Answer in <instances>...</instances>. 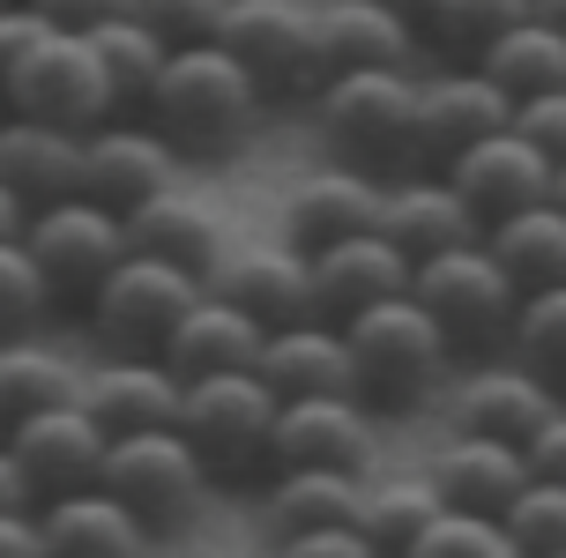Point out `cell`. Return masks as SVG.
Masks as SVG:
<instances>
[{"mask_svg":"<svg viewBox=\"0 0 566 558\" xmlns=\"http://www.w3.org/2000/svg\"><path fill=\"white\" fill-rule=\"evenodd\" d=\"M478 60L492 67V83H507L514 105H522V97H537V90H559L566 83V30L544 23V15H522V23L500 30Z\"/></svg>","mask_w":566,"mask_h":558,"instance_id":"33","label":"cell"},{"mask_svg":"<svg viewBox=\"0 0 566 558\" xmlns=\"http://www.w3.org/2000/svg\"><path fill=\"white\" fill-rule=\"evenodd\" d=\"M217 38L254 67L269 97H321L336 75L321 8H306V0H231Z\"/></svg>","mask_w":566,"mask_h":558,"instance_id":"5","label":"cell"},{"mask_svg":"<svg viewBox=\"0 0 566 558\" xmlns=\"http://www.w3.org/2000/svg\"><path fill=\"white\" fill-rule=\"evenodd\" d=\"M424 470H432V484H440L454 506L507 514L514 492L530 484V446H522V440H500V432H462V424H454Z\"/></svg>","mask_w":566,"mask_h":558,"instance_id":"23","label":"cell"},{"mask_svg":"<svg viewBox=\"0 0 566 558\" xmlns=\"http://www.w3.org/2000/svg\"><path fill=\"white\" fill-rule=\"evenodd\" d=\"M566 394L552 372H537L530 358L514 365H484V372H470L462 388L448 394V418L462 424V432H500V440H530L552 410H559Z\"/></svg>","mask_w":566,"mask_h":558,"instance_id":"20","label":"cell"},{"mask_svg":"<svg viewBox=\"0 0 566 558\" xmlns=\"http://www.w3.org/2000/svg\"><path fill=\"white\" fill-rule=\"evenodd\" d=\"M127 239H135L142 253H165V261H179V269H195L201 283H209V269L224 261V217L209 209L201 194H179V187H165V194H149L142 209H127Z\"/></svg>","mask_w":566,"mask_h":558,"instance_id":"27","label":"cell"},{"mask_svg":"<svg viewBox=\"0 0 566 558\" xmlns=\"http://www.w3.org/2000/svg\"><path fill=\"white\" fill-rule=\"evenodd\" d=\"M0 112H8V83H0Z\"/></svg>","mask_w":566,"mask_h":558,"instance_id":"52","label":"cell"},{"mask_svg":"<svg viewBox=\"0 0 566 558\" xmlns=\"http://www.w3.org/2000/svg\"><path fill=\"white\" fill-rule=\"evenodd\" d=\"M90 45H97V60H105V75H113L119 112L157 97V75H165V60H171L165 30H149L135 8H119V15H105V23L90 30Z\"/></svg>","mask_w":566,"mask_h":558,"instance_id":"32","label":"cell"},{"mask_svg":"<svg viewBox=\"0 0 566 558\" xmlns=\"http://www.w3.org/2000/svg\"><path fill=\"white\" fill-rule=\"evenodd\" d=\"M418 67H336L313 97L321 135L350 165H410L418 157Z\"/></svg>","mask_w":566,"mask_h":558,"instance_id":"3","label":"cell"},{"mask_svg":"<svg viewBox=\"0 0 566 558\" xmlns=\"http://www.w3.org/2000/svg\"><path fill=\"white\" fill-rule=\"evenodd\" d=\"M261 372L276 380V394L358 388V365H350V335H343V320H328V313L269 328V343H261Z\"/></svg>","mask_w":566,"mask_h":558,"instance_id":"26","label":"cell"},{"mask_svg":"<svg viewBox=\"0 0 566 558\" xmlns=\"http://www.w3.org/2000/svg\"><path fill=\"white\" fill-rule=\"evenodd\" d=\"M358 506H366V470H321V462H306V470H276V484H269L276 536H298L313 522H350Z\"/></svg>","mask_w":566,"mask_h":558,"instance_id":"30","label":"cell"},{"mask_svg":"<svg viewBox=\"0 0 566 558\" xmlns=\"http://www.w3.org/2000/svg\"><path fill=\"white\" fill-rule=\"evenodd\" d=\"M261 343H269V320L201 283V298L165 335V358L179 365V380H201V372H224V365H261Z\"/></svg>","mask_w":566,"mask_h":558,"instance_id":"24","label":"cell"},{"mask_svg":"<svg viewBox=\"0 0 566 558\" xmlns=\"http://www.w3.org/2000/svg\"><path fill=\"white\" fill-rule=\"evenodd\" d=\"M179 141L157 119H97L90 127V157H83V194L113 201V209H142L149 194H165L179 179Z\"/></svg>","mask_w":566,"mask_h":558,"instance_id":"14","label":"cell"},{"mask_svg":"<svg viewBox=\"0 0 566 558\" xmlns=\"http://www.w3.org/2000/svg\"><path fill=\"white\" fill-rule=\"evenodd\" d=\"M552 201H566V157H559V171H552Z\"/></svg>","mask_w":566,"mask_h":558,"instance_id":"50","label":"cell"},{"mask_svg":"<svg viewBox=\"0 0 566 558\" xmlns=\"http://www.w3.org/2000/svg\"><path fill=\"white\" fill-rule=\"evenodd\" d=\"M522 446H530V470H537V476H566V402H559V410H552V418H544Z\"/></svg>","mask_w":566,"mask_h":558,"instance_id":"45","label":"cell"},{"mask_svg":"<svg viewBox=\"0 0 566 558\" xmlns=\"http://www.w3.org/2000/svg\"><path fill=\"white\" fill-rule=\"evenodd\" d=\"M269 90L247 60L231 53L224 38H195V45H171L165 75H157V97H149V119L165 127L187 157H231L239 141L254 135Z\"/></svg>","mask_w":566,"mask_h":558,"instance_id":"1","label":"cell"},{"mask_svg":"<svg viewBox=\"0 0 566 558\" xmlns=\"http://www.w3.org/2000/svg\"><path fill=\"white\" fill-rule=\"evenodd\" d=\"M514 127H522V135L537 141L552 165H559V157H566V83L559 90H537V97H522V105H514Z\"/></svg>","mask_w":566,"mask_h":558,"instance_id":"42","label":"cell"},{"mask_svg":"<svg viewBox=\"0 0 566 558\" xmlns=\"http://www.w3.org/2000/svg\"><path fill=\"white\" fill-rule=\"evenodd\" d=\"M83 157L90 135L67 127V119H45V112H0V179L38 209V201H60L83 187Z\"/></svg>","mask_w":566,"mask_h":558,"instance_id":"17","label":"cell"},{"mask_svg":"<svg viewBox=\"0 0 566 558\" xmlns=\"http://www.w3.org/2000/svg\"><path fill=\"white\" fill-rule=\"evenodd\" d=\"M209 291L239 298V306L261 313L269 328H283V320H313V313H321L313 253L298 246V239H247V246H224V261L209 269Z\"/></svg>","mask_w":566,"mask_h":558,"instance_id":"15","label":"cell"},{"mask_svg":"<svg viewBox=\"0 0 566 558\" xmlns=\"http://www.w3.org/2000/svg\"><path fill=\"white\" fill-rule=\"evenodd\" d=\"M23 239L30 253L45 261V276H53L60 298H90L97 283L113 276V261L135 239H127V209H113V201H97V194H60V201H38L23 223Z\"/></svg>","mask_w":566,"mask_h":558,"instance_id":"8","label":"cell"},{"mask_svg":"<svg viewBox=\"0 0 566 558\" xmlns=\"http://www.w3.org/2000/svg\"><path fill=\"white\" fill-rule=\"evenodd\" d=\"M537 15H544V23H559V30H566V0H537Z\"/></svg>","mask_w":566,"mask_h":558,"instance_id":"49","label":"cell"},{"mask_svg":"<svg viewBox=\"0 0 566 558\" xmlns=\"http://www.w3.org/2000/svg\"><path fill=\"white\" fill-rule=\"evenodd\" d=\"M380 454V424H373V402L358 388H328V394H283L276 440H269V462L276 470H373Z\"/></svg>","mask_w":566,"mask_h":558,"instance_id":"12","label":"cell"},{"mask_svg":"<svg viewBox=\"0 0 566 558\" xmlns=\"http://www.w3.org/2000/svg\"><path fill=\"white\" fill-rule=\"evenodd\" d=\"M105 484L135 506L149 529H165L179 514H195L201 484H209V454L187 440V424H135V432H113Z\"/></svg>","mask_w":566,"mask_h":558,"instance_id":"9","label":"cell"},{"mask_svg":"<svg viewBox=\"0 0 566 558\" xmlns=\"http://www.w3.org/2000/svg\"><path fill=\"white\" fill-rule=\"evenodd\" d=\"M514 350L537 365V372L566 380V276L559 283H530V291H522V313H514Z\"/></svg>","mask_w":566,"mask_h":558,"instance_id":"38","label":"cell"},{"mask_svg":"<svg viewBox=\"0 0 566 558\" xmlns=\"http://www.w3.org/2000/svg\"><path fill=\"white\" fill-rule=\"evenodd\" d=\"M38 506H45V551L60 558H127L149 551V536H157L113 484H83V492H60Z\"/></svg>","mask_w":566,"mask_h":558,"instance_id":"25","label":"cell"},{"mask_svg":"<svg viewBox=\"0 0 566 558\" xmlns=\"http://www.w3.org/2000/svg\"><path fill=\"white\" fill-rule=\"evenodd\" d=\"M0 551H45V506H0Z\"/></svg>","mask_w":566,"mask_h":558,"instance_id":"44","label":"cell"},{"mask_svg":"<svg viewBox=\"0 0 566 558\" xmlns=\"http://www.w3.org/2000/svg\"><path fill=\"white\" fill-rule=\"evenodd\" d=\"M448 506V492L432 484V470L418 476H388V484H366V506H358V522L373 529V544L380 551H410L418 544V529Z\"/></svg>","mask_w":566,"mask_h":558,"instance_id":"34","label":"cell"},{"mask_svg":"<svg viewBox=\"0 0 566 558\" xmlns=\"http://www.w3.org/2000/svg\"><path fill=\"white\" fill-rule=\"evenodd\" d=\"M410 276H418V253L402 246V239H388L380 223L313 246V291H321V313H328V320H350V313L410 291Z\"/></svg>","mask_w":566,"mask_h":558,"instance_id":"16","label":"cell"},{"mask_svg":"<svg viewBox=\"0 0 566 558\" xmlns=\"http://www.w3.org/2000/svg\"><path fill=\"white\" fill-rule=\"evenodd\" d=\"M0 432H8V446H15V462H23V476H30V492H38V499L83 492V484H105L113 424L97 418L83 394L45 402V410H30V418L0 424Z\"/></svg>","mask_w":566,"mask_h":558,"instance_id":"10","label":"cell"},{"mask_svg":"<svg viewBox=\"0 0 566 558\" xmlns=\"http://www.w3.org/2000/svg\"><path fill=\"white\" fill-rule=\"evenodd\" d=\"M283 418V394L261 365H224V372H201L187 380V402H179V424L187 440L209 454V470H247L269 454Z\"/></svg>","mask_w":566,"mask_h":558,"instance_id":"6","label":"cell"},{"mask_svg":"<svg viewBox=\"0 0 566 558\" xmlns=\"http://www.w3.org/2000/svg\"><path fill=\"white\" fill-rule=\"evenodd\" d=\"M8 105L15 112H45V119H67V127H97V119H113L119 97H113V75H105V60L90 45V30H53L38 53L8 75Z\"/></svg>","mask_w":566,"mask_h":558,"instance_id":"11","label":"cell"},{"mask_svg":"<svg viewBox=\"0 0 566 558\" xmlns=\"http://www.w3.org/2000/svg\"><path fill=\"white\" fill-rule=\"evenodd\" d=\"M67 394H83V365L67 358L60 343H45L38 328L0 343V424L30 418L45 402H67Z\"/></svg>","mask_w":566,"mask_h":558,"instance_id":"29","label":"cell"},{"mask_svg":"<svg viewBox=\"0 0 566 558\" xmlns=\"http://www.w3.org/2000/svg\"><path fill=\"white\" fill-rule=\"evenodd\" d=\"M484 239H492V253L522 276V291H530V283H559L566 276V201L507 209V217L484 223Z\"/></svg>","mask_w":566,"mask_h":558,"instance_id":"31","label":"cell"},{"mask_svg":"<svg viewBox=\"0 0 566 558\" xmlns=\"http://www.w3.org/2000/svg\"><path fill=\"white\" fill-rule=\"evenodd\" d=\"M410 291L440 313V328H448L462 350H484V343L514 335V313H522V276L492 253L484 231L478 239H454V246H440V253H424Z\"/></svg>","mask_w":566,"mask_h":558,"instance_id":"4","label":"cell"},{"mask_svg":"<svg viewBox=\"0 0 566 558\" xmlns=\"http://www.w3.org/2000/svg\"><path fill=\"white\" fill-rule=\"evenodd\" d=\"M396 8H402V15H418V23H424V8H432V0H396Z\"/></svg>","mask_w":566,"mask_h":558,"instance_id":"51","label":"cell"},{"mask_svg":"<svg viewBox=\"0 0 566 558\" xmlns=\"http://www.w3.org/2000/svg\"><path fill=\"white\" fill-rule=\"evenodd\" d=\"M53 30H67V23H53L38 0H0V83H8V75H15V67L38 53Z\"/></svg>","mask_w":566,"mask_h":558,"instance_id":"41","label":"cell"},{"mask_svg":"<svg viewBox=\"0 0 566 558\" xmlns=\"http://www.w3.org/2000/svg\"><path fill=\"white\" fill-rule=\"evenodd\" d=\"M30 223V201L15 194V187H8V179H0V239H15V231H23Z\"/></svg>","mask_w":566,"mask_h":558,"instance_id":"48","label":"cell"},{"mask_svg":"<svg viewBox=\"0 0 566 558\" xmlns=\"http://www.w3.org/2000/svg\"><path fill=\"white\" fill-rule=\"evenodd\" d=\"M514 127V90L492 83L484 60H462L448 75H424L418 83V157L424 165H448L470 141Z\"/></svg>","mask_w":566,"mask_h":558,"instance_id":"13","label":"cell"},{"mask_svg":"<svg viewBox=\"0 0 566 558\" xmlns=\"http://www.w3.org/2000/svg\"><path fill=\"white\" fill-rule=\"evenodd\" d=\"M38 492H30L23 462H15V446H8V432H0V506H30Z\"/></svg>","mask_w":566,"mask_h":558,"instance_id":"47","label":"cell"},{"mask_svg":"<svg viewBox=\"0 0 566 558\" xmlns=\"http://www.w3.org/2000/svg\"><path fill=\"white\" fill-rule=\"evenodd\" d=\"M410 551H418V558H522V551H514L507 514H484V506H454V499L418 529V544H410Z\"/></svg>","mask_w":566,"mask_h":558,"instance_id":"36","label":"cell"},{"mask_svg":"<svg viewBox=\"0 0 566 558\" xmlns=\"http://www.w3.org/2000/svg\"><path fill=\"white\" fill-rule=\"evenodd\" d=\"M507 529H514V551H537V558H566V476H537L514 492L507 506Z\"/></svg>","mask_w":566,"mask_h":558,"instance_id":"39","label":"cell"},{"mask_svg":"<svg viewBox=\"0 0 566 558\" xmlns=\"http://www.w3.org/2000/svg\"><path fill=\"white\" fill-rule=\"evenodd\" d=\"M522 15H537V0H432L424 8V38L454 60H478L500 30H514Z\"/></svg>","mask_w":566,"mask_h":558,"instance_id":"35","label":"cell"},{"mask_svg":"<svg viewBox=\"0 0 566 558\" xmlns=\"http://www.w3.org/2000/svg\"><path fill=\"white\" fill-rule=\"evenodd\" d=\"M149 30H165L171 45H195V38H217L224 30V8L231 0H127Z\"/></svg>","mask_w":566,"mask_h":558,"instance_id":"40","label":"cell"},{"mask_svg":"<svg viewBox=\"0 0 566 558\" xmlns=\"http://www.w3.org/2000/svg\"><path fill=\"white\" fill-rule=\"evenodd\" d=\"M283 551H321V558H373L380 544H373V529L350 514V522H313V529L283 536Z\"/></svg>","mask_w":566,"mask_h":558,"instance_id":"43","label":"cell"},{"mask_svg":"<svg viewBox=\"0 0 566 558\" xmlns=\"http://www.w3.org/2000/svg\"><path fill=\"white\" fill-rule=\"evenodd\" d=\"M343 335H350L358 394H366L373 410H418L432 388H448L454 350H462L418 291H396V298H380V306L350 313Z\"/></svg>","mask_w":566,"mask_h":558,"instance_id":"2","label":"cell"},{"mask_svg":"<svg viewBox=\"0 0 566 558\" xmlns=\"http://www.w3.org/2000/svg\"><path fill=\"white\" fill-rule=\"evenodd\" d=\"M53 276H45V261L30 253V239L15 231V239H0V343L8 335H30L45 328V313H53Z\"/></svg>","mask_w":566,"mask_h":558,"instance_id":"37","label":"cell"},{"mask_svg":"<svg viewBox=\"0 0 566 558\" xmlns=\"http://www.w3.org/2000/svg\"><path fill=\"white\" fill-rule=\"evenodd\" d=\"M380 194H388V179H373L366 165H321L306 179H291V194H283V239H298V246H328L343 231H366L380 223Z\"/></svg>","mask_w":566,"mask_h":558,"instance_id":"22","label":"cell"},{"mask_svg":"<svg viewBox=\"0 0 566 558\" xmlns=\"http://www.w3.org/2000/svg\"><path fill=\"white\" fill-rule=\"evenodd\" d=\"M448 171H454V187L470 194V209L492 223V217H507V209L552 201V171H559V165H552L522 127H500V135L470 141L462 157H448Z\"/></svg>","mask_w":566,"mask_h":558,"instance_id":"19","label":"cell"},{"mask_svg":"<svg viewBox=\"0 0 566 558\" xmlns=\"http://www.w3.org/2000/svg\"><path fill=\"white\" fill-rule=\"evenodd\" d=\"M38 8H45L53 23H67V30H97L105 15H119L127 0H38Z\"/></svg>","mask_w":566,"mask_h":558,"instance_id":"46","label":"cell"},{"mask_svg":"<svg viewBox=\"0 0 566 558\" xmlns=\"http://www.w3.org/2000/svg\"><path fill=\"white\" fill-rule=\"evenodd\" d=\"M201 298V276L179 269L165 253H142L127 246L113 261V276L90 291V320L113 350H165V335L179 328V313Z\"/></svg>","mask_w":566,"mask_h":558,"instance_id":"7","label":"cell"},{"mask_svg":"<svg viewBox=\"0 0 566 558\" xmlns=\"http://www.w3.org/2000/svg\"><path fill=\"white\" fill-rule=\"evenodd\" d=\"M380 231L402 239V246L424 261V253L454 246V239H478L484 217L470 209V194L454 187V171L432 165V171H396V179H388V194H380Z\"/></svg>","mask_w":566,"mask_h":558,"instance_id":"21","label":"cell"},{"mask_svg":"<svg viewBox=\"0 0 566 558\" xmlns=\"http://www.w3.org/2000/svg\"><path fill=\"white\" fill-rule=\"evenodd\" d=\"M321 30H328L336 67H410L424 45V23L402 15L396 0H328Z\"/></svg>","mask_w":566,"mask_h":558,"instance_id":"28","label":"cell"},{"mask_svg":"<svg viewBox=\"0 0 566 558\" xmlns=\"http://www.w3.org/2000/svg\"><path fill=\"white\" fill-rule=\"evenodd\" d=\"M83 402L113 432H135V424H179V402H187V380L165 350H113V358L83 365Z\"/></svg>","mask_w":566,"mask_h":558,"instance_id":"18","label":"cell"}]
</instances>
